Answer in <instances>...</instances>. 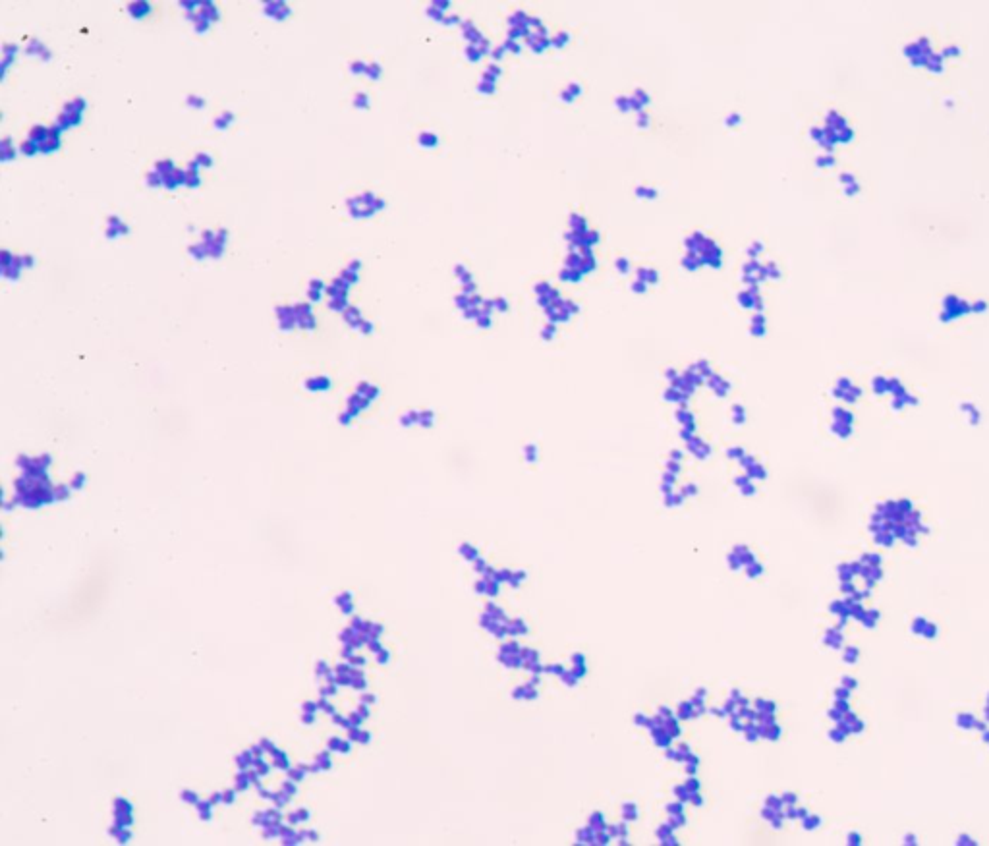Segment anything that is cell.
I'll return each mask as SVG.
<instances>
[]
</instances>
